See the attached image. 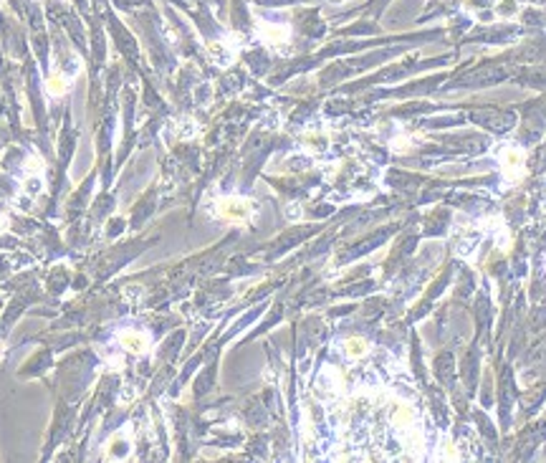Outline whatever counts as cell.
Returning a JSON list of instances; mask_svg holds the SVG:
<instances>
[{
    "label": "cell",
    "instance_id": "6da1fadb",
    "mask_svg": "<svg viewBox=\"0 0 546 463\" xmlns=\"http://www.w3.org/2000/svg\"><path fill=\"white\" fill-rule=\"evenodd\" d=\"M215 216L228 223H245L251 218V203L243 197H223L215 208Z\"/></svg>",
    "mask_w": 546,
    "mask_h": 463
},
{
    "label": "cell",
    "instance_id": "7a4b0ae2",
    "mask_svg": "<svg viewBox=\"0 0 546 463\" xmlns=\"http://www.w3.org/2000/svg\"><path fill=\"white\" fill-rule=\"evenodd\" d=\"M498 159H501V172L506 175V178L516 180V170H519V175L524 172V159H526V152H524L521 147H506V150H501V155H498Z\"/></svg>",
    "mask_w": 546,
    "mask_h": 463
},
{
    "label": "cell",
    "instance_id": "3957f363",
    "mask_svg": "<svg viewBox=\"0 0 546 463\" xmlns=\"http://www.w3.org/2000/svg\"><path fill=\"white\" fill-rule=\"evenodd\" d=\"M258 39L268 46H281L291 39V28L281 23H261L258 26Z\"/></svg>",
    "mask_w": 546,
    "mask_h": 463
},
{
    "label": "cell",
    "instance_id": "277c9868",
    "mask_svg": "<svg viewBox=\"0 0 546 463\" xmlns=\"http://www.w3.org/2000/svg\"><path fill=\"white\" fill-rule=\"evenodd\" d=\"M122 344H124L126 349L137 352V355H142L147 349V344H150V337H147L145 332H124V334H122Z\"/></svg>",
    "mask_w": 546,
    "mask_h": 463
},
{
    "label": "cell",
    "instance_id": "5b68a950",
    "mask_svg": "<svg viewBox=\"0 0 546 463\" xmlns=\"http://www.w3.org/2000/svg\"><path fill=\"white\" fill-rule=\"evenodd\" d=\"M346 355L354 357V360H359V357H364L367 352H370V344H367V339H362V337H352V339H346Z\"/></svg>",
    "mask_w": 546,
    "mask_h": 463
}]
</instances>
